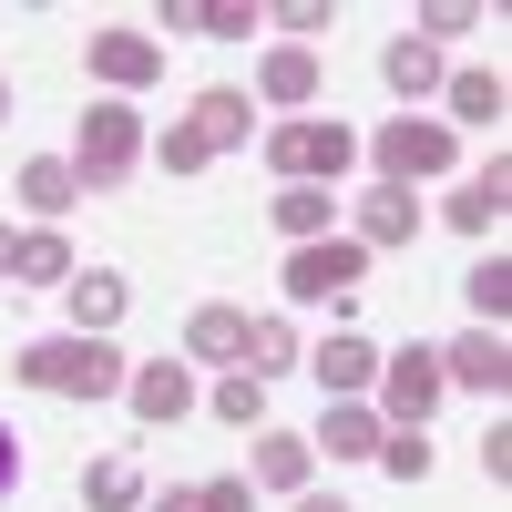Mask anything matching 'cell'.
I'll use <instances>...</instances> for the list:
<instances>
[{
    "label": "cell",
    "instance_id": "1",
    "mask_svg": "<svg viewBox=\"0 0 512 512\" xmlns=\"http://www.w3.org/2000/svg\"><path fill=\"white\" fill-rule=\"evenodd\" d=\"M369 164H379V185H431V175H451L461 164V134L451 123H431V113H400V123H379L369 134Z\"/></svg>",
    "mask_w": 512,
    "mask_h": 512
},
{
    "label": "cell",
    "instance_id": "2",
    "mask_svg": "<svg viewBox=\"0 0 512 512\" xmlns=\"http://www.w3.org/2000/svg\"><path fill=\"white\" fill-rule=\"evenodd\" d=\"M134 164H144V113H134V103H82V144H72L82 195H93V185H123Z\"/></svg>",
    "mask_w": 512,
    "mask_h": 512
},
{
    "label": "cell",
    "instance_id": "3",
    "mask_svg": "<svg viewBox=\"0 0 512 512\" xmlns=\"http://www.w3.org/2000/svg\"><path fill=\"white\" fill-rule=\"evenodd\" d=\"M267 164H277V175L287 185H338V175H349V164H359V134H349V123H277V134H267Z\"/></svg>",
    "mask_w": 512,
    "mask_h": 512
},
{
    "label": "cell",
    "instance_id": "4",
    "mask_svg": "<svg viewBox=\"0 0 512 512\" xmlns=\"http://www.w3.org/2000/svg\"><path fill=\"white\" fill-rule=\"evenodd\" d=\"M359 277H369V246H359V236H308V246L287 256V297H297V308H318V297H349Z\"/></svg>",
    "mask_w": 512,
    "mask_h": 512
},
{
    "label": "cell",
    "instance_id": "5",
    "mask_svg": "<svg viewBox=\"0 0 512 512\" xmlns=\"http://www.w3.org/2000/svg\"><path fill=\"white\" fill-rule=\"evenodd\" d=\"M379 400H390V431H420L441 410V349H390L379 359Z\"/></svg>",
    "mask_w": 512,
    "mask_h": 512
},
{
    "label": "cell",
    "instance_id": "6",
    "mask_svg": "<svg viewBox=\"0 0 512 512\" xmlns=\"http://www.w3.org/2000/svg\"><path fill=\"white\" fill-rule=\"evenodd\" d=\"M441 390H482V400L512 390V349H502V328H461V338H441Z\"/></svg>",
    "mask_w": 512,
    "mask_h": 512
},
{
    "label": "cell",
    "instance_id": "7",
    "mask_svg": "<svg viewBox=\"0 0 512 512\" xmlns=\"http://www.w3.org/2000/svg\"><path fill=\"white\" fill-rule=\"evenodd\" d=\"M82 62H93V82H113V93H154L164 82V41L154 31H93Z\"/></svg>",
    "mask_w": 512,
    "mask_h": 512
},
{
    "label": "cell",
    "instance_id": "8",
    "mask_svg": "<svg viewBox=\"0 0 512 512\" xmlns=\"http://www.w3.org/2000/svg\"><path fill=\"white\" fill-rule=\"evenodd\" d=\"M123 400H134L144 431H175V420L195 410V369H185V359H144L134 379H123Z\"/></svg>",
    "mask_w": 512,
    "mask_h": 512
},
{
    "label": "cell",
    "instance_id": "9",
    "mask_svg": "<svg viewBox=\"0 0 512 512\" xmlns=\"http://www.w3.org/2000/svg\"><path fill=\"white\" fill-rule=\"evenodd\" d=\"M308 369H318V390H328V400H359L369 379H379V338H359V328H328L318 349H308Z\"/></svg>",
    "mask_w": 512,
    "mask_h": 512
},
{
    "label": "cell",
    "instance_id": "10",
    "mask_svg": "<svg viewBox=\"0 0 512 512\" xmlns=\"http://www.w3.org/2000/svg\"><path fill=\"white\" fill-rule=\"evenodd\" d=\"M11 185H21V216H31V226H52V216H72V205H82V175H72V154H31Z\"/></svg>",
    "mask_w": 512,
    "mask_h": 512
},
{
    "label": "cell",
    "instance_id": "11",
    "mask_svg": "<svg viewBox=\"0 0 512 512\" xmlns=\"http://www.w3.org/2000/svg\"><path fill=\"white\" fill-rule=\"evenodd\" d=\"M123 297H134V287H123L113 267H72V287H62V308H72V338H103V328L123 318Z\"/></svg>",
    "mask_w": 512,
    "mask_h": 512
},
{
    "label": "cell",
    "instance_id": "12",
    "mask_svg": "<svg viewBox=\"0 0 512 512\" xmlns=\"http://www.w3.org/2000/svg\"><path fill=\"white\" fill-rule=\"evenodd\" d=\"M185 359L195 369H246V308H195L185 318Z\"/></svg>",
    "mask_w": 512,
    "mask_h": 512
},
{
    "label": "cell",
    "instance_id": "13",
    "mask_svg": "<svg viewBox=\"0 0 512 512\" xmlns=\"http://www.w3.org/2000/svg\"><path fill=\"white\" fill-rule=\"evenodd\" d=\"M502 205H512V164L492 154V164H482V175H472V185H461V195L441 205V216H451L461 236H492V226H502Z\"/></svg>",
    "mask_w": 512,
    "mask_h": 512
},
{
    "label": "cell",
    "instance_id": "14",
    "mask_svg": "<svg viewBox=\"0 0 512 512\" xmlns=\"http://www.w3.org/2000/svg\"><path fill=\"white\" fill-rule=\"evenodd\" d=\"M420 236V195H400V185H369L359 195V246L379 256V246H410Z\"/></svg>",
    "mask_w": 512,
    "mask_h": 512
},
{
    "label": "cell",
    "instance_id": "15",
    "mask_svg": "<svg viewBox=\"0 0 512 512\" xmlns=\"http://www.w3.org/2000/svg\"><path fill=\"white\" fill-rule=\"evenodd\" d=\"M185 134H195L205 154H236V144L256 134V113H246V93H195V113H185Z\"/></svg>",
    "mask_w": 512,
    "mask_h": 512
},
{
    "label": "cell",
    "instance_id": "16",
    "mask_svg": "<svg viewBox=\"0 0 512 512\" xmlns=\"http://www.w3.org/2000/svg\"><path fill=\"white\" fill-rule=\"evenodd\" d=\"M256 93L267 103H318V52L308 41H277V52L256 62Z\"/></svg>",
    "mask_w": 512,
    "mask_h": 512
},
{
    "label": "cell",
    "instance_id": "17",
    "mask_svg": "<svg viewBox=\"0 0 512 512\" xmlns=\"http://www.w3.org/2000/svg\"><path fill=\"white\" fill-rule=\"evenodd\" d=\"M379 72H390V93H400V103H420V93H441V41H420V31H400L390 52H379Z\"/></svg>",
    "mask_w": 512,
    "mask_h": 512
},
{
    "label": "cell",
    "instance_id": "18",
    "mask_svg": "<svg viewBox=\"0 0 512 512\" xmlns=\"http://www.w3.org/2000/svg\"><path fill=\"white\" fill-rule=\"evenodd\" d=\"M123 349H103V338H72V379H62V400H123Z\"/></svg>",
    "mask_w": 512,
    "mask_h": 512
},
{
    "label": "cell",
    "instance_id": "19",
    "mask_svg": "<svg viewBox=\"0 0 512 512\" xmlns=\"http://www.w3.org/2000/svg\"><path fill=\"white\" fill-rule=\"evenodd\" d=\"M308 472H318V441H297V431L256 441V492H308Z\"/></svg>",
    "mask_w": 512,
    "mask_h": 512
},
{
    "label": "cell",
    "instance_id": "20",
    "mask_svg": "<svg viewBox=\"0 0 512 512\" xmlns=\"http://www.w3.org/2000/svg\"><path fill=\"white\" fill-rule=\"evenodd\" d=\"M82 502H93V512H144V461L134 451L93 461V472H82Z\"/></svg>",
    "mask_w": 512,
    "mask_h": 512
},
{
    "label": "cell",
    "instance_id": "21",
    "mask_svg": "<svg viewBox=\"0 0 512 512\" xmlns=\"http://www.w3.org/2000/svg\"><path fill=\"white\" fill-rule=\"evenodd\" d=\"M318 431H328V461H369L390 420H379V410H359V400H328V420H318Z\"/></svg>",
    "mask_w": 512,
    "mask_h": 512
},
{
    "label": "cell",
    "instance_id": "22",
    "mask_svg": "<svg viewBox=\"0 0 512 512\" xmlns=\"http://www.w3.org/2000/svg\"><path fill=\"white\" fill-rule=\"evenodd\" d=\"M441 93H451V123H482V134H492V123H502V72H441Z\"/></svg>",
    "mask_w": 512,
    "mask_h": 512
},
{
    "label": "cell",
    "instance_id": "23",
    "mask_svg": "<svg viewBox=\"0 0 512 512\" xmlns=\"http://www.w3.org/2000/svg\"><path fill=\"white\" fill-rule=\"evenodd\" d=\"M297 359H308V338H297L287 318H246V369H256V379H277V369H297Z\"/></svg>",
    "mask_w": 512,
    "mask_h": 512
},
{
    "label": "cell",
    "instance_id": "24",
    "mask_svg": "<svg viewBox=\"0 0 512 512\" xmlns=\"http://www.w3.org/2000/svg\"><path fill=\"white\" fill-rule=\"evenodd\" d=\"M205 410H216L226 431H256V420H267V379H256V369H226L216 390H205Z\"/></svg>",
    "mask_w": 512,
    "mask_h": 512
},
{
    "label": "cell",
    "instance_id": "25",
    "mask_svg": "<svg viewBox=\"0 0 512 512\" xmlns=\"http://www.w3.org/2000/svg\"><path fill=\"white\" fill-rule=\"evenodd\" d=\"M11 277H21V287H72V246H62L52 226H31L21 256H11Z\"/></svg>",
    "mask_w": 512,
    "mask_h": 512
},
{
    "label": "cell",
    "instance_id": "26",
    "mask_svg": "<svg viewBox=\"0 0 512 512\" xmlns=\"http://www.w3.org/2000/svg\"><path fill=\"white\" fill-rule=\"evenodd\" d=\"M267 216H277V236H297V246H308V236H328V185H277V205H267Z\"/></svg>",
    "mask_w": 512,
    "mask_h": 512
},
{
    "label": "cell",
    "instance_id": "27",
    "mask_svg": "<svg viewBox=\"0 0 512 512\" xmlns=\"http://www.w3.org/2000/svg\"><path fill=\"white\" fill-rule=\"evenodd\" d=\"M11 379H21V390H62V379H72V338H31V349H11Z\"/></svg>",
    "mask_w": 512,
    "mask_h": 512
},
{
    "label": "cell",
    "instance_id": "28",
    "mask_svg": "<svg viewBox=\"0 0 512 512\" xmlns=\"http://www.w3.org/2000/svg\"><path fill=\"white\" fill-rule=\"evenodd\" d=\"M379 472H390V482H431V441H420V431H379Z\"/></svg>",
    "mask_w": 512,
    "mask_h": 512
},
{
    "label": "cell",
    "instance_id": "29",
    "mask_svg": "<svg viewBox=\"0 0 512 512\" xmlns=\"http://www.w3.org/2000/svg\"><path fill=\"white\" fill-rule=\"evenodd\" d=\"M472 308H482V328L512 318V256H482V267H472Z\"/></svg>",
    "mask_w": 512,
    "mask_h": 512
},
{
    "label": "cell",
    "instance_id": "30",
    "mask_svg": "<svg viewBox=\"0 0 512 512\" xmlns=\"http://www.w3.org/2000/svg\"><path fill=\"white\" fill-rule=\"evenodd\" d=\"M195 31H205V41H246L256 11H246V0H195Z\"/></svg>",
    "mask_w": 512,
    "mask_h": 512
},
{
    "label": "cell",
    "instance_id": "31",
    "mask_svg": "<svg viewBox=\"0 0 512 512\" xmlns=\"http://www.w3.org/2000/svg\"><path fill=\"white\" fill-rule=\"evenodd\" d=\"M256 21H277L287 41H308V31H328L338 11H328V0H277V11H256Z\"/></svg>",
    "mask_w": 512,
    "mask_h": 512
},
{
    "label": "cell",
    "instance_id": "32",
    "mask_svg": "<svg viewBox=\"0 0 512 512\" xmlns=\"http://www.w3.org/2000/svg\"><path fill=\"white\" fill-rule=\"evenodd\" d=\"M154 164H164V175H205V164H216V154H205V144L185 134V123H175V134H164V144H154Z\"/></svg>",
    "mask_w": 512,
    "mask_h": 512
},
{
    "label": "cell",
    "instance_id": "33",
    "mask_svg": "<svg viewBox=\"0 0 512 512\" xmlns=\"http://www.w3.org/2000/svg\"><path fill=\"white\" fill-rule=\"evenodd\" d=\"M482 11H472V0H431V11H420V41H451V31H472Z\"/></svg>",
    "mask_w": 512,
    "mask_h": 512
},
{
    "label": "cell",
    "instance_id": "34",
    "mask_svg": "<svg viewBox=\"0 0 512 512\" xmlns=\"http://www.w3.org/2000/svg\"><path fill=\"white\" fill-rule=\"evenodd\" d=\"M195 512H256L246 482H195Z\"/></svg>",
    "mask_w": 512,
    "mask_h": 512
},
{
    "label": "cell",
    "instance_id": "35",
    "mask_svg": "<svg viewBox=\"0 0 512 512\" xmlns=\"http://www.w3.org/2000/svg\"><path fill=\"white\" fill-rule=\"evenodd\" d=\"M11 482H21V441L0 431V502H11Z\"/></svg>",
    "mask_w": 512,
    "mask_h": 512
},
{
    "label": "cell",
    "instance_id": "36",
    "mask_svg": "<svg viewBox=\"0 0 512 512\" xmlns=\"http://www.w3.org/2000/svg\"><path fill=\"white\" fill-rule=\"evenodd\" d=\"M144 512H195V492H144Z\"/></svg>",
    "mask_w": 512,
    "mask_h": 512
},
{
    "label": "cell",
    "instance_id": "37",
    "mask_svg": "<svg viewBox=\"0 0 512 512\" xmlns=\"http://www.w3.org/2000/svg\"><path fill=\"white\" fill-rule=\"evenodd\" d=\"M11 256H21V236H11V226H0V277H11Z\"/></svg>",
    "mask_w": 512,
    "mask_h": 512
},
{
    "label": "cell",
    "instance_id": "38",
    "mask_svg": "<svg viewBox=\"0 0 512 512\" xmlns=\"http://www.w3.org/2000/svg\"><path fill=\"white\" fill-rule=\"evenodd\" d=\"M0 123H11V72H0Z\"/></svg>",
    "mask_w": 512,
    "mask_h": 512
},
{
    "label": "cell",
    "instance_id": "39",
    "mask_svg": "<svg viewBox=\"0 0 512 512\" xmlns=\"http://www.w3.org/2000/svg\"><path fill=\"white\" fill-rule=\"evenodd\" d=\"M297 512H349V502H297Z\"/></svg>",
    "mask_w": 512,
    "mask_h": 512
}]
</instances>
